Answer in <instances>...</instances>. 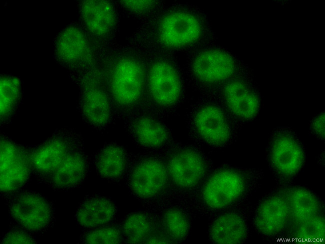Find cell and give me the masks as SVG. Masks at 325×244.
Wrapping results in <instances>:
<instances>
[{
  "instance_id": "obj_14",
  "label": "cell",
  "mask_w": 325,
  "mask_h": 244,
  "mask_svg": "<svg viewBox=\"0 0 325 244\" xmlns=\"http://www.w3.org/2000/svg\"><path fill=\"white\" fill-rule=\"evenodd\" d=\"M235 70L232 58L219 50L202 52L195 59L193 71L200 80L209 83L224 81L230 78Z\"/></svg>"
},
{
  "instance_id": "obj_10",
  "label": "cell",
  "mask_w": 325,
  "mask_h": 244,
  "mask_svg": "<svg viewBox=\"0 0 325 244\" xmlns=\"http://www.w3.org/2000/svg\"><path fill=\"white\" fill-rule=\"evenodd\" d=\"M202 32L200 24L194 16L174 12L164 18L160 28V38L166 46L180 48L193 44Z\"/></svg>"
},
{
  "instance_id": "obj_11",
  "label": "cell",
  "mask_w": 325,
  "mask_h": 244,
  "mask_svg": "<svg viewBox=\"0 0 325 244\" xmlns=\"http://www.w3.org/2000/svg\"><path fill=\"white\" fill-rule=\"evenodd\" d=\"M194 125L200 138L212 146H225L232 136L230 126L224 113L215 106H207L200 110L196 116Z\"/></svg>"
},
{
  "instance_id": "obj_27",
  "label": "cell",
  "mask_w": 325,
  "mask_h": 244,
  "mask_svg": "<svg viewBox=\"0 0 325 244\" xmlns=\"http://www.w3.org/2000/svg\"><path fill=\"white\" fill-rule=\"evenodd\" d=\"M324 218L318 214L292 226L295 238L306 242L320 240L324 238Z\"/></svg>"
},
{
  "instance_id": "obj_20",
  "label": "cell",
  "mask_w": 325,
  "mask_h": 244,
  "mask_svg": "<svg viewBox=\"0 0 325 244\" xmlns=\"http://www.w3.org/2000/svg\"><path fill=\"white\" fill-rule=\"evenodd\" d=\"M82 15L84 24L92 34L103 36L110 33L116 23L114 8L108 2L88 0L82 6Z\"/></svg>"
},
{
  "instance_id": "obj_2",
  "label": "cell",
  "mask_w": 325,
  "mask_h": 244,
  "mask_svg": "<svg viewBox=\"0 0 325 244\" xmlns=\"http://www.w3.org/2000/svg\"><path fill=\"white\" fill-rule=\"evenodd\" d=\"M266 157L276 180L284 186L290 184L306 162L304 146L295 132L288 128L275 130L270 138Z\"/></svg>"
},
{
  "instance_id": "obj_28",
  "label": "cell",
  "mask_w": 325,
  "mask_h": 244,
  "mask_svg": "<svg viewBox=\"0 0 325 244\" xmlns=\"http://www.w3.org/2000/svg\"><path fill=\"white\" fill-rule=\"evenodd\" d=\"M20 95V84L14 78H4L0 81V114H10Z\"/></svg>"
},
{
  "instance_id": "obj_26",
  "label": "cell",
  "mask_w": 325,
  "mask_h": 244,
  "mask_svg": "<svg viewBox=\"0 0 325 244\" xmlns=\"http://www.w3.org/2000/svg\"><path fill=\"white\" fill-rule=\"evenodd\" d=\"M123 240L120 226L112 223L88 229L80 238L84 244H120Z\"/></svg>"
},
{
  "instance_id": "obj_5",
  "label": "cell",
  "mask_w": 325,
  "mask_h": 244,
  "mask_svg": "<svg viewBox=\"0 0 325 244\" xmlns=\"http://www.w3.org/2000/svg\"><path fill=\"white\" fill-rule=\"evenodd\" d=\"M30 156L10 140L0 141V192L8 198L20 190L27 182L30 172Z\"/></svg>"
},
{
  "instance_id": "obj_6",
  "label": "cell",
  "mask_w": 325,
  "mask_h": 244,
  "mask_svg": "<svg viewBox=\"0 0 325 244\" xmlns=\"http://www.w3.org/2000/svg\"><path fill=\"white\" fill-rule=\"evenodd\" d=\"M290 212L286 188L264 197L256 206L253 218L256 230L266 236L282 233L290 224Z\"/></svg>"
},
{
  "instance_id": "obj_30",
  "label": "cell",
  "mask_w": 325,
  "mask_h": 244,
  "mask_svg": "<svg viewBox=\"0 0 325 244\" xmlns=\"http://www.w3.org/2000/svg\"><path fill=\"white\" fill-rule=\"evenodd\" d=\"M122 2L126 8L135 12H142L148 10L155 4L152 0H124Z\"/></svg>"
},
{
  "instance_id": "obj_7",
  "label": "cell",
  "mask_w": 325,
  "mask_h": 244,
  "mask_svg": "<svg viewBox=\"0 0 325 244\" xmlns=\"http://www.w3.org/2000/svg\"><path fill=\"white\" fill-rule=\"evenodd\" d=\"M76 136L66 134L52 137L34 150L31 164L44 183L71 152L81 149Z\"/></svg>"
},
{
  "instance_id": "obj_3",
  "label": "cell",
  "mask_w": 325,
  "mask_h": 244,
  "mask_svg": "<svg viewBox=\"0 0 325 244\" xmlns=\"http://www.w3.org/2000/svg\"><path fill=\"white\" fill-rule=\"evenodd\" d=\"M6 199L10 216L24 230L40 233L53 226L55 220L54 206L40 194L20 190Z\"/></svg>"
},
{
  "instance_id": "obj_29",
  "label": "cell",
  "mask_w": 325,
  "mask_h": 244,
  "mask_svg": "<svg viewBox=\"0 0 325 244\" xmlns=\"http://www.w3.org/2000/svg\"><path fill=\"white\" fill-rule=\"evenodd\" d=\"M26 230L14 228L4 235L2 244H36L34 237Z\"/></svg>"
},
{
  "instance_id": "obj_32",
  "label": "cell",
  "mask_w": 325,
  "mask_h": 244,
  "mask_svg": "<svg viewBox=\"0 0 325 244\" xmlns=\"http://www.w3.org/2000/svg\"><path fill=\"white\" fill-rule=\"evenodd\" d=\"M170 241L164 236H152L148 240H147L146 243L150 244H160V243H170Z\"/></svg>"
},
{
  "instance_id": "obj_12",
  "label": "cell",
  "mask_w": 325,
  "mask_h": 244,
  "mask_svg": "<svg viewBox=\"0 0 325 244\" xmlns=\"http://www.w3.org/2000/svg\"><path fill=\"white\" fill-rule=\"evenodd\" d=\"M149 86L154 100L161 106H170L178 100L182 91L180 77L174 67L166 62L153 65L149 74Z\"/></svg>"
},
{
  "instance_id": "obj_8",
  "label": "cell",
  "mask_w": 325,
  "mask_h": 244,
  "mask_svg": "<svg viewBox=\"0 0 325 244\" xmlns=\"http://www.w3.org/2000/svg\"><path fill=\"white\" fill-rule=\"evenodd\" d=\"M206 164L197 152L188 148L175 150L168 162V172L173 183L181 189L195 188L204 178Z\"/></svg>"
},
{
  "instance_id": "obj_16",
  "label": "cell",
  "mask_w": 325,
  "mask_h": 244,
  "mask_svg": "<svg viewBox=\"0 0 325 244\" xmlns=\"http://www.w3.org/2000/svg\"><path fill=\"white\" fill-rule=\"evenodd\" d=\"M248 234L246 216L241 212L231 210L217 217L209 230L210 237L216 244H238L244 242Z\"/></svg>"
},
{
  "instance_id": "obj_25",
  "label": "cell",
  "mask_w": 325,
  "mask_h": 244,
  "mask_svg": "<svg viewBox=\"0 0 325 244\" xmlns=\"http://www.w3.org/2000/svg\"><path fill=\"white\" fill-rule=\"evenodd\" d=\"M88 50L86 40L80 30L72 28L66 30L60 38L59 54L68 62H76L86 55Z\"/></svg>"
},
{
  "instance_id": "obj_1",
  "label": "cell",
  "mask_w": 325,
  "mask_h": 244,
  "mask_svg": "<svg viewBox=\"0 0 325 244\" xmlns=\"http://www.w3.org/2000/svg\"><path fill=\"white\" fill-rule=\"evenodd\" d=\"M260 174L233 168L215 172L206 182L202 192L204 205L209 210L219 211L240 202L258 185Z\"/></svg>"
},
{
  "instance_id": "obj_21",
  "label": "cell",
  "mask_w": 325,
  "mask_h": 244,
  "mask_svg": "<svg viewBox=\"0 0 325 244\" xmlns=\"http://www.w3.org/2000/svg\"><path fill=\"white\" fill-rule=\"evenodd\" d=\"M129 131L135 142L142 147L160 148L170 140V134L160 122L149 117H142L132 122Z\"/></svg>"
},
{
  "instance_id": "obj_22",
  "label": "cell",
  "mask_w": 325,
  "mask_h": 244,
  "mask_svg": "<svg viewBox=\"0 0 325 244\" xmlns=\"http://www.w3.org/2000/svg\"><path fill=\"white\" fill-rule=\"evenodd\" d=\"M156 226L154 218L142 211L128 214L120 225L124 240L130 244L146 242L153 236Z\"/></svg>"
},
{
  "instance_id": "obj_4",
  "label": "cell",
  "mask_w": 325,
  "mask_h": 244,
  "mask_svg": "<svg viewBox=\"0 0 325 244\" xmlns=\"http://www.w3.org/2000/svg\"><path fill=\"white\" fill-rule=\"evenodd\" d=\"M128 168L127 184L131 194L142 201H151L164 192L168 170L158 159L146 157L134 160Z\"/></svg>"
},
{
  "instance_id": "obj_23",
  "label": "cell",
  "mask_w": 325,
  "mask_h": 244,
  "mask_svg": "<svg viewBox=\"0 0 325 244\" xmlns=\"http://www.w3.org/2000/svg\"><path fill=\"white\" fill-rule=\"evenodd\" d=\"M158 226L164 236L171 242H180L188 234L190 224L185 212L180 208L170 206L162 210L157 216Z\"/></svg>"
},
{
  "instance_id": "obj_13",
  "label": "cell",
  "mask_w": 325,
  "mask_h": 244,
  "mask_svg": "<svg viewBox=\"0 0 325 244\" xmlns=\"http://www.w3.org/2000/svg\"><path fill=\"white\" fill-rule=\"evenodd\" d=\"M88 170L86 156L81 149L70 153L45 182L52 188L66 190L79 186L84 181Z\"/></svg>"
},
{
  "instance_id": "obj_19",
  "label": "cell",
  "mask_w": 325,
  "mask_h": 244,
  "mask_svg": "<svg viewBox=\"0 0 325 244\" xmlns=\"http://www.w3.org/2000/svg\"><path fill=\"white\" fill-rule=\"evenodd\" d=\"M129 157L122 146L111 143L104 146L96 154L95 166L98 174L110 181L120 180L128 171Z\"/></svg>"
},
{
  "instance_id": "obj_15",
  "label": "cell",
  "mask_w": 325,
  "mask_h": 244,
  "mask_svg": "<svg viewBox=\"0 0 325 244\" xmlns=\"http://www.w3.org/2000/svg\"><path fill=\"white\" fill-rule=\"evenodd\" d=\"M117 213V207L110 199L88 196L78 206L75 218L80 226L90 229L112 223Z\"/></svg>"
},
{
  "instance_id": "obj_31",
  "label": "cell",
  "mask_w": 325,
  "mask_h": 244,
  "mask_svg": "<svg viewBox=\"0 0 325 244\" xmlns=\"http://www.w3.org/2000/svg\"><path fill=\"white\" fill-rule=\"evenodd\" d=\"M311 130L319 140L324 139V114H322L316 117L311 124Z\"/></svg>"
},
{
  "instance_id": "obj_24",
  "label": "cell",
  "mask_w": 325,
  "mask_h": 244,
  "mask_svg": "<svg viewBox=\"0 0 325 244\" xmlns=\"http://www.w3.org/2000/svg\"><path fill=\"white\" fill-rule=\"evenodd\" d=\"M82 110L84 117L92 126L102 127L109 122L111 111L105 93L97 88L88 90L84 95Z\"/></svg>"
},
{
  "instance_id": "obj_17",
  "label": "cell",
  "mask_w": 325,
  "mask_h": 244,
  "mask_svg": "<svg viewBox=\"0 0 325 244\" xmlns=\"http://www.w3.org/2000/svg\"><path fill=\"white\" fill-rule=\"evenodd\" d=\"M224 94L228 108L239 118L251 120L258 114V96L244 82L234 80L228 83L224 88Z\"/></svg>"
},
{
  "instance_id": "obj_9",
  "label": "cell",
  "mask_w": 325,
  "mask_h": 244,
  "mask_svg": "<svg viewBox=\"0 0 325 244\" xmlns=\"http://www.w3.org/2000/svg\"><path fill=\"white\" fill-rule=\"evenodd\" d=\"M144 74L140 64L126 58L116 65L112 76L111 90L116 100L127 106L137 102L144 88Z\"/></svg>"
},
{
  "instance_id": "obj_18",
  "label": "cell",
  "mask_w": 325,
  "mask_h": 244,
  "mask_svg": "<svg viewBox=\"0 0 325 244\" xmlns=\"http://www.w3.org/2000/svg\"><path fill=\"white\" fill-rule=\"evenodd\" d=\"M292 226L320 214L322 202L314 192L302 186L286 188Z\"/></svg>"
}]
</instances>
